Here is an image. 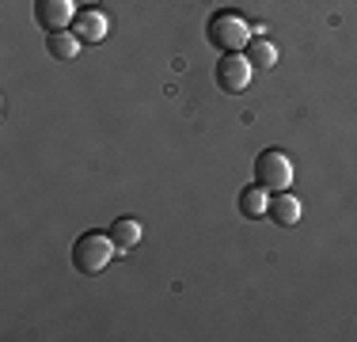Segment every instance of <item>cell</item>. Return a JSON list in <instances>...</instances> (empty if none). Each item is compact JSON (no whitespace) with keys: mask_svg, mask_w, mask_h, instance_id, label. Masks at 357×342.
Returning a JSON list of instances; mask_svg holds the SVG:
<instances>
[{"mask_svg":"<svg viewBox=\"0 0 357 342\" xmlns=\"http://www.w3.org/2000/svg\"><path fill=\"white\" fill-rule=\"evenodd\" d=\"M114 251L118 244L110 232H88L73 244V267L80 274H103L110 267V259H114Z\"/></svg>","mask_w":357,"mask_h":342,"instance_id":"cell-1","label":"cell"},{"mask_svg":"<svg viewBox=\"0 0 357 342\" xmlns=\"http://www.w3.org/2000/svg\"><path fill=\"white\" fill-rule=\"evenodd\" d=\"M293 175H296L293 160H289L285 152H278V149L259 152V160H255V183L266 186V191H274V194L289 191V186H293Z\"/></svg>","mask_w":357,"mask_h":342,"instance_id":"cell-2","label":"cell"},{"mask_svg":"<svg viewBox=\"0 0 357 342\" xmlns=\"http://www.w3.org/2000/svg\"><path fill=\"white\" fill-rule=\"evenodd\" d=\"M209 42H213L220 54H240L251 42V27L236 12H217L209 20Z\"/></svg>","mask_w":357,"mask_h":342,"instance_id":"cell-3","label":"cell"},{"mask_svg":"<svg viewBox=\"0 0 357 342\" xmlns=\"http://www.w3.org/2000/svg\"><path fill=\"white\" fill-rule=\"evenodd\" d=\"M251 73H255V65L248 61V54H225L217 61L213 80H217V88L225 91V96H240V91L251 84Z\"/></svg>","mask_w":357,"mask_h":342,"instance_id":"cell-4","label":"cell"},{"mask_svg":"<svg viewBox=\"0 0 357 342\" xmlns=\"http://www.w3.org/2000/svg\"><path fill=\"white\" fill-rule=\"evenodd\" d=\"M76 15H80L76 0H35V20H38V27L50 31V34L69 31L76 23Z\"/></svg>","mask_w":357,"mask_h":342,"instance_id":"cell-5","label":"cell"},{"mask_svg":"<svg viewBox=\"0 0 357 342\" xmlns=\"http://www.w3.org/2000/svg\"><path fill=\"white\" fill-rule=\"evenodd\" d=\"M107 31H110L107 15H103V12H96V8H84V12L76 15V23H73V34H76L80 42H88V46L103 42V38H107Z\"/></svg>","mask_w":357,"mask_h":342,"instance_id":"cell-6","label":"cell"},{"mask_svg":"<svg viewBox=\"0 0 357 342\" xmlns=\"http://www.w3.org/2000/svg\"><path fill=\"white\" fill-rule=\"evenodd\" d=\"M266 186H248V191H240V213L251 221L259 217H270V198H266Z\"/></svg>","mask_w":357,"mask_h":342,"instance_id":"cell-7","label":"cell"},{"mask_svg":"<svg viewBox=\"0 0 357 342\" xmlns=\"http://www.w3.org/2000/svg\"><path fill=\"white\" fill-rule=\"evenodd\" d=\"M270 221H278L282 228H293L296 221H301V202H296L289 191H282L274 202H270Z\"/></svg>","mask_w":357,"mask_h":342,"instance_id":"cell-8","label":"cell"},{"mask_svg":"<svg viewBox=\"0 0 357 342\" xmlns=\"http://www.w3.org/2000/svg\"><path fill=\"white\" fill-rule=\"evenodd\" d=\"M80 46H84V42L76 38L73 31H57V34H50V38H46V50L54 54V61H76Z\"/></svg>","mask_w":357,"mask_h":342,"instance_id":"cell-9","label":"cell"},{"mask_svg":"<svg viewBox=\"0 0 357 342\" xmlns=\"http://www.w3.org/2000/svg\"><path fill=\"white\" fill-rule=\"evenodd\" d=\"M110 236H114L118 251H133V247L141 244L144 228H141V225H137V221H133V217H118L114 225H110Z\"/></svg>","mask_w":357,"mask_h":342,"instance_id":"cell-10","label":"cell"},{"mask_svg":"<svg viewBox=\"0 0 357 342\" xmlns=\"http://www.w3.org/2000/svg\"><path fill=\"white\" fill-rule=\"evenodd\" d=\"M248 61L259 65V68H274L278 65V50L270 46L266 38H251L248 42Z\"/></svg>","mask_w":357,"mask_h":342,"instance_id":"cell-11","label":"cell"}]
</instances>
